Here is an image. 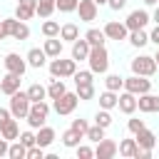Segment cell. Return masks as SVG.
I'll use <instances>...</instances> for the list:
<instances>
[{"instance_id":"50","label":"cell","mask_w":159,"mask_h":159,"mask_svg":"<svg viewBox=\"0 0 159 159\" xmlns=\"http://www.w3.org/2000/svg\"><path fill=\"white\" fill-rule=\"evenodd\" d=\"M7 147H10V142L0 137V157H7Z\"/></svg>"},{"instance_id":"53","label":"cell","mask_w":159,"mask_h":159,"mask_svg":"<svg viewBox=\"0 0 159 159\" xmlns=\"http://www.w3.org/2000/svg\"><path fill=\"white\" fill-rule=\"evenodd\" d=\"M154 62H157V67H159V50H157V55H154Z\"/></svg>"},{"instance_id":"31","label":"cell","mask_w":159,"mask_h":159,"mask_svg":"<svg viewBox=\"0 0 159 159\" xmlns=\"http://www.w3.org/2000/svg\"><path fill=\"white\" fill-rule=\"evenodd\" d=\"M27 97H30V102H40V99L47 97V87H42L40 82H35V84L27 87Z\"/></svg>"},{"instance_id":"52","label":"cell","mask_w":159,"mask_h":159,"mask_svg":"<svg viewBox=\"0 0 159 159\" xmlns=\"http://www.w3.org/2000/svg\"><path fill=\"white\" fill-rule=\"evenodd\" d=\"M144 5H159V0H144Z\"/></svg>"},{"instance_id":"30","label":"cell","mask_w":159,"mask_h":159,"mask_svg":"<svg viewBox=\"0 0 159 159\" xmlns=\"http://www.w3.org/2000/svg\"><path fill=\"white\" fill-rule=\"evenodd\" d=\"M55 12V0H37V7H35V15H40L42 20H47L50 15Z\"/></svg>"},{"instance_id":"16","label":"cell","mask_w":159,"mask_h":159,"mask_svg":"<svg viewBox=\"0 0 159 159\" xmlns=\"http://www.w3.org/2000/svg\"><path fill=\"white\" fill-rule=\"evenodd\" d=\"M20 82H22V77H20V75H15V72H7V75L0 80V92H5V94H12V92H17V89H20Z\"/></svg>"},{"instance_id":"46","label":"cell","mask_w":159,"mask_h":159,"mask_svg":"<svg viewBox=\"0 0 159 159\" xmlns=\"http://www.w3.org/2000/svg\"><path fill=\"white\" fill-rule=\"evenodd\" d=\"M127 127H129V132H132V134H137L139 129H144V119H129V122H127Z\"/></svg>"},{"instance_id":"29","label":"cell","mask_w":159,"mask_h":159,"mask_svg":"<svg viewBox=\"0 0 159 159\" xmlns=\"http://www.w3.org/2000/svg\"><path fill=\"white\" fill-rule=\"evenodd\" d=\"M84 40L89 42V47H97V45H104V30H97V27H92V30H87L84 32Z\"/></svg>"},{"instance_id":"11","label":"cell","mask_w":159,"mask_h":159,"mask_svg":"<svg viewBox=\"0 0 159 159\" xmlns=\"http://www.w3.org/2000/svg\"><path fill=\"white\" fill-rule=\"evenodd\" d=\"M147 22H149V12H147V10H132L129 17L124 20L127 30H144Z\"/></svg>"},{"instance_id":"24","label":"cell","mask_w":159,"mask_h":159,"mask_svg":"<svg viewBox=\"0 0 159 159\" xmlns=\"http://www.w3.org/2000/svg\"><path fill=\"white\" fill-rule=\"evenodd\" d=\"M65 92H67L65 82H62L60 77H52V80H50V87H47V97H50V99H57V97H62Z\"/></svg>"},{"instance_id":"21","label":"cell","mask_w":159,"mask_h":159,"mask_svg":"<svg viewBox=\"0 0 159 159\" xmlns=\"http://www.w3.org/2000/svg\"><path fill=\"white\" fill-rule=\"evenodd\" d=\"M10 37H15V40H20V42H22V40H27V37H30V27H27L22 20H17V17H15V20H12V27H10Z\"/></svg>"},{"instance_id":"14","label":"cell","mask_w":159,"mask_h":159,"mask_svg":"<svg viewBox=\"0 0 159 159\" xmlns=\"http://www.w3.org/2000/svg\"><path fill=\"white\" fill-rule=\"evenodd\" d=\"M117 107L124 112V114H134L137 112V94H132V92H122L119 97H117Z\"/></svg>"},{"instance_id":"8","label":"cell","mask_w":159,"mask_h":159,"mask_svg":"<svg viewBox=\"0 0 159 159\" xmlns=\"http://www.w3.org/2000/svg\"><path fill=\"white\" fill-rule=\"evenodd\" d=\"M2 65H5V70L7 72H15V75H25V70H27V60H22L17 52H7L5 55V60H2Z\"/></svg>"},{"instance_id":"6","label":"cell","mask_w":159,"mask_h":159,"mask_svg":"<svg viewBox=\"0 0 159 159\" xmlns=\"http://www.w3.org/2000/svg\"><path fill=\"white\" fill-rule=\"evenodd\" d=\"M154 72H157V62H154V57H149V55H139V57L132 60V75L152 77Z\"/></svg>"},{"instance_id":"7","label":"cell","mask_w":159,"mask_h":159,"mask_svg":"<svg viewBox=\"0 0 159 159\" xmlns=\"http://www.w3.org/2000/svg\"><path fill=\"white\" fill-rule=\"evenodd\" d=\"M122 89H127V92H132V94H144V92H152V80H147V77H142V75H132V77H124V87Z\"/></svg>"},{"instance_id":"15","label":"cell","mask_w":159,"mask_h":159,"mask_svg":"<svg viewBox=\"0 0 159 159\" xmlns=\"http://www.w3.org/2000/svg\"><path fill=\"white\" fill-rule=\"evenodd\" d=\"M35 7H37V0H17V7H15V17L17 20H30L35 15Z\"/></svg>"},{"instance_id":"2","label":"cell","mask_w":159,"mask_h":159,"mask_svg":"<svg viewBox=\"0 0 159 159\" xmlns=\"http://www.w3.org/2000/svg\"><path fill=\"white\" fill-rule=\"evenodd\" d=\"M30 97H27V92H12L10 94V114L15 117V119H25L27 117V112H30Z\"/></svg>"},{"instance_id":"38","label":"cell","mask_w":159,"mask_h":159,"mask_svg":"<svg viewBox=\"0 0 159 159\" xmlns=\"http://www.w3.org/2000/svg\"><path fill=\"white\" fill-rule=\"evenodd\" d=\"M75 84H92V70H80L72 75Z\"/></svg>"},{"instance_id":"44","label":"cell","mask_w":159,"mask_h":159,"mask_svg":"<svg viewBox=\"0 0 159 159\" xmlns=\"http://www.w3.org/2000/svg\"><path fill=\"white\" fill-rule=\"evenodd\" d=\"M87 127H89V124H87V119H72V127H70V129H75L77 134H82V137H84Z\"/></svg>"},{"instance_id":"27","label":"cell","mask_w":159,"mask_h":159,"mask_svg":"<svg viewBox=\"0 0 159 159\" xmlns=\"http://www.w3.org/2000/svg\"><path fill=\"white\" fill-rule=\"evenodd\" d=\"M117 97H119V92L104 89V92L99 94V107H102V109H114V107H117Z\"/></svg>"},{"instance_id":"9","label":"cell","mask_w":159,"mask_h":159,"mask_svg":"<svg viewBox=\"0 0 159 159\" xmlns=\"http://www.w3.org/2000/svg\"><path fill=\"white\" fill-rule=\"evenodd\" d=\"M137 109L144 112V114H152V112H159V94H152V92H144L137 97Z\"/></svg>"},{"instance_id":"41","label":"cell","mask_w":159,"mask_h":159,"mask_svg":"<svg viewBox=\"0 0 159 159\" xmlns=\"http://www.w3.org/2000/svg\"><path fill=\"white\" fill-rule=\"evenodd\" d=\"M75 149H77V159H92L94 157V149H89L87 144H77Z\"/></svg>"},{"instance_id":"26","label":"cell","mask_w":159,"mask_h":159,"mask_svg":"<svg viewBox=\"0 0 159 159\" xmlns=\"http://www.w3.org/2000/svg\"><path fill=\"white\" fill-rule=\"evenodd\" d=\"M77 37H80V27H77L75 22H67V25H62V27H60V40L75 42Z\"/></svg>"},{"instance_id":"23","label":"cell","mask_w":159,"mask_h":159,"mask_svg":"<svg viewBox=\"0 0 159 159\" xmlns=\"http://www.w3.org/2000/svg\"><path fill=\"white\" fill-rule=\"evenodd\" d=\"M87 55H89V42L77 37V40L72 42V60L80 62V60H87Z\"/></svg>"},{"instance_id":"35","label":"cell","mask_w":159,"mask_h":159,"mask_svg":"<svg viewBox=\"0 0 159 159\" xmlns=\"http://www.w3.org/2000/svg\"><path fill=\"white\" fill-rule=\"evenodd\" d=\"M104 87H107V89H112V92H119V89L124 87V77H119V75H107Z\"/></svg>"},{"instance_id":"17","label":"cell","mask_w":159,"mask_h":159,"mask_svg":"<svg viewBox=\"0 0 159 159\" xmlns=\"http://www.w3.org/2000/svg\"><path fill=\"white\" fill-rule=\"evenodd\" d=\"M0 137H2V139H7V142H12V139H17V137H20V124H17V119H15V117H10V119L0 127Z\"/></svg>"},{"instance_id":"1","label":"cell","mask_w":159,"mask_h":159,"mask_svg":"<svg viewBox=\"0 0 159 159\" xmlns=\"http://www.w3.org/2000/svg\"><path fill=\"white\" fill-rule=\"evenodd\" d=\"M87 62H89V70H92V75H104V72L109 70V52L104 50V45L89 47Z\"/></svg>"},{"instance_id":"19","label":"cell","mask_w":159,"mask_h":159,"mask_svg":"<svg viewBox=\"0 0 159 159\" xmlns=\"http://www.w3.org/2000/svg\"><path fill=\"white\" fill-rule=\"evenodd\" d=\"M134 139H137V147H142V149H154V144H157V134L149 132L147 127L139 129V132L134 134Z\"/></svg>"},{"instance_id":"39","label":"cell","mask_w":159,"mask_h":159,"mask_svg":"<svg viewBox=\"0 0 159 159\" xmlns=\"http://www.w3.org/2000/svg\"><path fill=\"white\" fill-rule=\"evenodd\" d=\"M77 97H80L82 102L92 99V97H94V84H77Z\"/></svg>"},{"instance_id":"5","label":"cell","mask_w":159,"mask_h":159,"mask_svg":"<svg viewBox=\"0 0 159 159\" xmlns=\"http://www.w3.org/2000/svg\"><path fill=\"white\" fill-rule=\"evenodd\" d=\"M77 102H80V97H77V92H65L62 97H57V99H52V107H55V112H57L60 117H67V114H72V112H75V107H77Z\"/></svg>"},{"instance_id":"25","label":"cell","mask_w":159,"mask_h":159,"mask_svg":"<svg viewBox=\"0 0 159 159\" xmlns=\"http://www.w3.org/2000/svg\"><path fill=\"white\" fill-rule=\"evenodd\" d=\"M117 152L122 157H127V159H134V154H137V139H122L117 144Z\"/></svg>"},{"instance_id":"42","label":"cell","mask_w":159,"mask_h":159,"mask_svg":"<svg viewBox=\"0 0 159 159\" xmlns=\"http://www.w3.org/2000/svg\"><path fill=\"white\" fill-rule=\"evenodd\" d=\"M25 159H45V149L37 147V144L35 147H27V157Z\"/></svg>"},{"instance_id":"20","label":"cell","mask_w":159,"mask_h":159,"mask_svg":"<svg viewBox=\"0 0 159 159\" xmlns=\"http://www.w3.org/2000/svg\"><path fill=\"white\" fill-rule=\"evenodd\" d=\"M45 62H47V55H45V50H40V47H32V50L27 52V65H30V67L40 70V67H45Z\"/></svg>"},{"instance_id":"32","label":"cell","mask_w":159,"mask_h":159,"mask_svg":"<svg viewBox=\"0 0 159 159\" xmlns=\"http://www.w3.org/2000/svg\"><path fill=\"white\" fill-rule=\"evenodd\" d=\"M127 37H129V42H132L134 47H144V45L149 42V35H147L144 30H129Z\"/></svg>"},{"instance_id":"45","label":"cell","mask_w":159,"mask_h":159,"mask_svg":"<svg viewBox=\"0 0 159 159\" xmlns=\"http://www.w3.org/2000/svg\"><path fill=\"white\" fill-rule=\"evenodd\" d=\"M25 147H35V134L32 132H20V137H17Z\"/></svg>"},{"instance_id":"51","label":"cell","mask_w":159,"mask_h":159,"mask_svg":"<svg viewBox=\"0 0 159 159\" xmlns=\"http://www.w3.org/2000/svg\"><path fill=\"white\" fill-rule=\"evenodd\" d=\"M152 20H154V22L159 25V5H157V10H154V15H152Z\"/></svg>"},{"instance_id":"33","label":"cell","mask_w":159,"mask_h":159,"mask_svg":"<svg viewBox=\"0 0 159 159\" xmlns=\"http://www.w3.org/2000/svg\"><path fill=\"white\" fill-rule=\"evenodd\" d=\"M80 142H82V134H77L75 129H67V132H62V144H65V147L75 149Z\"/></svg>"},{"instance_id":"37","label":"cell","mask_w":159,"mask_h":159,"mask_svg":"<svg viewBox=\"0 0 159 159\" xmlns=\"http://www.w3.org/2000/svg\"><path fill=\"white\" fill-rule=\"evenodd\" d=\"M94 124H99V127L107 129V127L112 124V114H109V109H102V107H99V112L94 114Z\"/></svg>"},{"instance_id":"43","label":"cell","mask_w":159,"mask_h":159,"mask_svg":"<svg viewBox=\"0 0 159 159\" xmlns=\"http://www.w3.org/2000/svg\"><path fill=\"white\" fill-rule=\"evenodd\" d=\"M12 20L15 17H7V20H0V40L10 37V27H12Z\"/></svg>"},{"instance_id":"13","label":"cell","mask_w":159,"mask_h":159,"mask_svg":"<svg viewBox=\"0 0 159 159\" xmlns=\"http://www.w3.org/2000/svg\"><path fill=\"white\" fill-rule=\"evenodd\" d=\"M97 10H99V5H97L94 0H80V2H77V12H80V20H82V22L97 20Z\"/></svg>"},{"instance_id":"40","label":"cell","mask_w":159,"mask_h":159,"mask_svg":"<svg viewBox=\"0 0 159 159\" xmlns=\"http://www.w3.org/2000/svg\"><path fill=\"white\" fill-rule=\"evenodd\" d=\"M77 2H80V0H55V10H60V12H72V10H77Z\"/></svg>"},{"instance_id":"4","label":"cell","mask_w":159,"mask_h":159,"mask_svg":"<svg viewBox=\"0 0 159 159\" xmlns=\"http://www.w3.org/2000/svg\"><path fill=\"white\" fill-rule=\"evenodd\" d=\"M75 72H77V60H62V55L52 57V62H50V75L52 77L65 80V77H72Z\"/></svg>"},{"instance_id":"34","label":"cell","mask_w":159,"mask_h":159,"mask_svg":"<svg viewBox=\"0 0 159 159\" xmlns=\"http://www.w3.org/2000/svg\"><path fill=\"white\" fill-rule=\"evenodd\" d=\"M42 35H45V37H60V22L45 20V22H42Z\"/></svg>"},{"instance_id":"47","label":"cell","mask_w":159,"mask_h":159,"mask_svg":"<svg viewBox=\"0 0 159 159\" xmlns=\"http://www.w3.org/2000/svg\"><path fill=\"white\" fill-rule=\"evenodd\" d=\"M107 5H109L112 10H117V12H119V10L127 5V0H107Z\"/></svg>"},{"instance_id":"10","label":"cell","mask_w":159,"mask_h":159,"mask_svg":"<svg viewBox=\"0 0 159 159\" xmlns=\"http://www.w3.org/2000/svg\"><path fill=\"white\" fill-rule=\"evenodd\" d=\"M94 157L97 159H114L117 157V142L114 139H99L97 147H94Z\"/></svg>"},{"instance_id":"22","label":"cell","mask_w":159,"mask_h":159,"mask_svg":"<svg viewBox=\"0 0 159 159\" xmlns=\"http://www.w3.org/2000/svg\"><path fill=\"white\" fill-rule=\"evenodd\" d=\"M42 50H45L47 57H60L62 55V40L60 37H47L45 45H42Z\"/></svg>"},{"instance_id":"18","label":"cell","mask_w":159,"mask_h":159,"mask_svg":"<svg viewBox=\"0 0 159 159\" xmlns=\"http://www.w3.org/2000/svg\"><path fill=\"white\" fill-rule=\"evenodd\" d=\"M52 142H55V129L42 124V127L37 129V134H35V144H37V147H42V149H47Z\"/></svg>"},{"instance_id":"3","label":"cell","mask_w":159,"mask_h":159,"mask_svg":"<svg viewBox=\"0 0 159 159\" xmlns=\"http://www.w3.org/2000/svg\"><path fill=\"white\" fill-rule=\"evenodd\" d=\"M47 114H50V104L45 102V99H40V102H32L30 104V112H27V124L32 127V129H40L42 124H45V119H47Z\"/></svg>"},{"instance_id":"54","label":"cell","mask_w":159,"mask_h":159,"mask_svg":"<svg viewBox=\"0 0 159 159\" xmlns=\"http://www.w3.org/2000/svg\"><path fill=\"white\" fill-rule=\"evenodd\" d=\"M94 2H97V5H107V0H94Z\"/></svg>"},{"instance_id":"28","label":"cell","mask_w":159,"mask_h":159,"mask_svg":"<svg viewBox=\"0 0 159 159\" xmlns=\"http://www.w3.org/2000/svg\"><path fill=\"white\" fill-rule=\"evenodd\" d=\"M7 157H10V159H25V157H27V147H25L20 139H17V142L12 139L10 147H7Z\"/></svg>"},{"instance_id":"36","label":"cell","mask_w":159,"mask_h":159,"mask_svg":"<svg viewBox=\"0 0 159 159\" xmlns=\"http://www.w3.org/2000/svg\"><path fill=\"white\" fill-rule=\"evenodd\" d=\"M84 137L89 139V142H99V139H104V127H99V124H94V127H87V132H84Z\"/></svg>"},{"instance_id":"48","label":"cell","mask_w":159,"mask_h":159,"mask_svg":"<svg viewBox=\"0 0 159 159\" xmlns=\"http://www.w3.org/2000/svg\"><path fill=\"white\" fill-rule=\"evenodd\" d=\"M10 117H12V114H10V109H5V107H0V127H2V124H5V122H7Z\"/></svg>"},{"instance_id":"49","label":"cell","mask_w":159,"mask_h":159,"mask_svg":"<svg viewBox=\"0 0 159 159\" xmlns=\"http://www.w3.org/2000/svg\"><path fill=\"white\" fill-rule=\"evenodd\" d=\"M149 42H154V45L159 47V25H157V27H154V30L149 32Z\"/></svg>"},{"instance_id":"12","label":"cell","mask_w":159,"mask_h":159,"mask_svg":"<svg viewBox=\"0 0 159 159\" xmlns=\"http://www.w3.org/2000/svg\"><path fill=\"white\" fill-rule=\"evenodd\" d=\"M127 35H129V30H127V25L124 22H117V20H112V22H107L104 25V37L107 40H127Z\"/></svg>"}]
</instances>
